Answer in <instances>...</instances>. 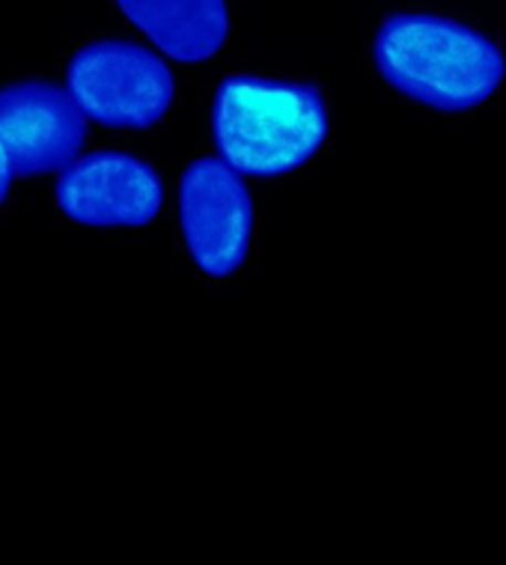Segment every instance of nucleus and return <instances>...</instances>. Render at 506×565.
I'll return each instance as SVG.
<instances>
[{"label": "nucleus", "instance_id": "f257e3e1", "mask_svg": "<svg viewBox=\"0 0 506 565\" xmlns=\"http://www.w3.org/2000/svg\"><path fill=\"white\" fill-rule=\"evenodd\" d=\"M372 60L384 84L423 108L462 114L495 96L506 63L495 42L462 21L400 12L381 21Z\"/></svg>", "mask_w": 506, "mask_h": 565}, {"label": "nucleus", "instance_id": "f03ea898", "mask_svg": "<svg viewBox=\"0 0 506 565\" xmlns=\"http://www.w3.org/2000/svg\"><path fill=\"white\" fill-rule=\"evenodd\" d=\"M328 137V105L313 84L226 75L212 98L218 158L242 175L274 179L304 167Z\"/></svg>", "mask_w": 506, "mask_h": 565}, {"label": "nucleus", "instance_id": "7ed1b4c3", "mask_svg": "<svg viewBox=\"0 0 506 565\" xmlns=\"http://www.w3.org/2000/svg\"><path fill=\"white\" fill-rule=\"evenodd\" d=\"M66 89L81 114L105 128H152L173 105V72L144 45L98 40L72 54Z\"/></svg>", "mask_w": 506, "mask_h": 565}, {"label": "nucleus", "instance_id": "20e7f679", "mask_svg": "<svg viewBox=\"0 0 506 565\" xmlns=\"http://www.w3.org/2000/svg\"><path fill=\"white\" fill-rule=\"evenodd\" d=\"M179 226L200 271L214 280L239 271L253 235V200L242 173L221 158L188 164L179 179Z\"/></svg>", "mask_w": 506, "mask_h": 565}, {"label": "nucleus", "instance_id": "39448f33", "mask_svg": "<svg viewBox=\"0 0 506 565\" xmlns=\"http://www.w3.org/2000/svg\"><path fill=\"white\" fill-rule=\"evenodd\" d=\"M54 196L60 212L81 226H147L165 205V182L144 158L102 149L68 161Z\"/></svg>", "mask_w": 506, "mask_h": 565}, {"label": "nucleus", "instance_id": "423d86ee", "mask_svg": "<svg viewBox=\"0 0 506 565\" xmlns=\"http://www.w3.org/2000/svg\"><path fill=\"white\" fill-rule=\"evenodd\" d=\"M87 140V117L68 89L45 81L0 87V149L15 175L60 173Z\"/></svg>", "mask_w": 506, "mask_h": 565}, {"label": "nucleus", "instance_id": "0eeeda50", "mask_svg": "<svg viewBox=\"0 0 506 565\" xmlns=\"http://www.w3.org/2000/svg\"><path fill=\"white\" fill-rule=\"evenodd\" d=\"M119 12L161 54L179 63H203L230 36L226 0H117Z\"/></svg>", "mask_w": 506, "mask_h": 565}, {"label": "nucleus", "instance_id": "6e6552de", "mask_svg": "<svg viewBox=\"0 0 506 565\" xmlns=\"http://www.w3.org/2000/svg\"><path fill=\"white\" fill-rule=\"evenodd\" d=\"M12 179H15V170H12V164H10V158H7V152L0 149V205L7 203V196H10Z\"/></svg>", "mask_w": 506, "mask_h": 565}]
</instances>
